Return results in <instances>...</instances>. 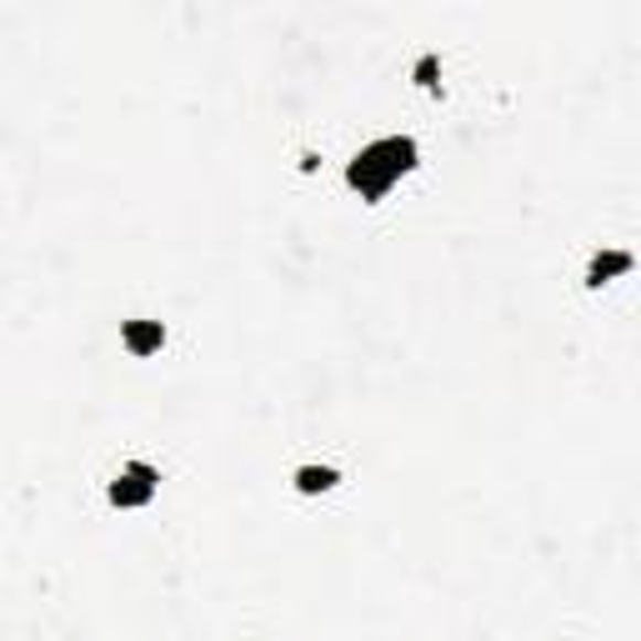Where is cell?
<instances>
[{
	"label": "cell",
	"instance_id": "cell-1",
	"mask_svg": "<svg viewBox=\"0 0 641 641\" xmlns=\"http://www.w3.org/2000/svg\"><path fill=\"white\" fill-rule=\"evenodd\" d=\"M416 165H421V146H416V136H376V141H366L346 161V185L361 201L376 206V201L392 196Z\"/></svg>",
	"mask_w": 641,
	"mask_h": 641
},
{
	"label": "cell",
	"instance_id": "cell-2",
	"mask_svg": "<svg viewBox=\"0 0 641 641\" xmlns=\"http://www.w3.org/2000/svg\"><path fill=\"white\" fill-rule=\"evenodd\" d=\"M156 491H161V471H156L151 461H126V467L110 477L106 496H110V506H120V511H141L156 501Z\"/></svg>",
	"mask_w": 641,
	"mask_h": 641
},
{
	"label": "cell",
	"instance_id": "cell-3",
	"mask_svg": "<svg viewBox=\"0 0 641 641\" xmlns=\"http://www.w3.org/2000/svg\"><path fill=\"white\" fill-rule=\"evenodd\" d=\"M120 346L131 351L136 361L161 356V346H165V321H156V316H131V321H120Z\"/></svg>",
	"mask_w": 641,
	"mask_h": 641
},
{
	"label": "cell",
	"instance_id": "cell-4",
	"mask_svg": "<svg viewBox=\"0 0 641 641\" xmlns=\"http://www.w3.org/2000/svg\"><path fill=\"white\" fill-rule=\"evenodd\" d=\"M631 266H637V256H631V250H617V246L591 250L587 276H581V281H587L591 291H601V286H611V281H617V276H631Z\"/></svg>",
	"mask_w": 641,
	"mask_h": 641
},
{
	"label": "cell",
	"instance_id": "cell-5",
	"mask_svg": "<svg viewBox=\"0 0 641 641\" xmlns=\"http://www.w3.org/2000/svg\"><path fill=\"white\" fill-rule=\"evenodd\" d=\"M296 496H327V491L341 487V467H327V461H306V467L291 471Z\"/></svg>",
	"mask_w": 641,
	"mask_h": 641
},
{
	"label": "cell",
	"instance_id": "cell-6",
	"mask_svg": "<svg viewBox=\"0 0 641 641\" xmlns=\"http://www.w3.org/2000/svg\"><path fill=\"white\" fill-rule=\"evenodd\" d=\"M412 81H416L421 90H441V55H436V51H421V55H416Z\"/></svg>",
	"mask_w": 641,
	"mask_h": 641
},
{
	"label": "cell",
	"instance_id": "cell-7",
	"mask_svg": "<svg viewBox=\"0 0 641 641\" xmlns=\"http://www.w3.org/2000/svg\"><path fill=\"white\" fill-rule=\"evenodd\" d=\"M316 165H321V156H316V151H301V171H306V175H311V171H316Z\"/></svg>",
	"mask_w": 641,
	"mask_h": 641
}]
</instances>
